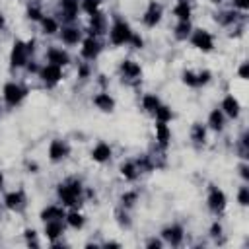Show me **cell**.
Here are the masks:
<instances>
[{
	"label": "cell",
	"instance_id": "4316f807",
	"mask_svg": "<svg viewBox=\"0 0 249 249\" xmlns=\"http://www.w3.org/2000/svg\"><path fill=\"white\" fill-rule=\"evenodd\" d=\"M60 25H62L60 19H58L53 12H47L35 27H37V31H39V35H41L43 39H56V35H58V31H60Z\"/></svg>",
	"mask_w": 249,
	"mask_h": 249
},
{
	"label": "cell",
	"instance_id": "d590c367",
	"mask_svg": "<svg viewBox=\"0 0 249 249\" xmlns=\"http://www.w3.org/2000/svg\"><path fill=\"white\" fill-rule=\"evenodd\" d=\"M113 220L117 224V228L121 231H130L134 228V220H132V212L130 210H124L121 206H115L113 210Z\"/></svg>",
	"mask_w": 249,
	"mask_h": 249
},
{
	"label": "cell",
	"instance_id": "5bb4252c",
	"mask_svg": "<svg viewBox=\"0 0 249 249\" xmlns=\"http://www.w3.org/2000/svg\"><path fill=\"white\" fill-rule=\"evenodd\" d=\"M218 107L222 109V113L226 115V119L230 123H239L243 119V113H245V105L241 101V97L231 89V91H226L220 101H218Z\"/></svg>",
	"mask_w": 249,
	"mask_h": 249
},
{
	"label": "cell",
	"instance_id": "484cf974",
	"mask_svg": "<svg viewBox=\"0 0 249 249\" xmlns=\"http://www.w3.org/2000/svg\"><path fill=\"white\" fill-rule=\"evenodd\" d=\"M140 200H142L140 187H138V185H126V187L119 193V196H117V206H121V208H124V210H130V212H132V210L138 208Z\"/></svg>",
	"mask_w": 249,
	"mask_h": 249
},
{
	"label": "cell",
	"instance_id": "c3c4849f",
	"mask_svg": "<svg viewBox=\"0 0 249 249\" xmlns=\"http://www.w3.org/2000/svg\"><path fill=\"white\" fill-rule=\"evenodd\" d=\"M25 171L31 173V175H37V173L41 171V165H39L35 160H27V161H25Z\"/></svg>",
	"mask_w": 249,
	"mask_h": 249
},
{
	"label": "cell",
	"instance_id": "f907efd6",
	"mask_svg": "<svg viewBox=\"0 0 249 249\" xmlns=\"http://www.w3.org/2000/svg\"><path fill=\"white\" fill-rule=\"evenodd\" d=\"M8 29V16L4 14V10H0V33H4Z\"/></svg>",
	"mask_w": 249,
	"mask_h": 249
},
{
	"label": "cell",
	"instance_id": "8d00e7d4",
	"mask_svg": "<svg viewBox=\"0 0 249 249\" xmlns=\"http://www.w3.org/2000/svg\"><path fill=\"white\" fill-rule=\"evenodd\" d=\"M179 82L183 88L187 89H193V91H198V76H196V68H191V66H185L181 68L179 72Z\"/></svg>",
	"mask_w": 249,
	"mask_h": 249
},
{
	"label": "cell",
	"instance_id": "db71d44e",
	"mask_svg": "<svg viewBox=\"0 0 249 249\" xmlns=\"http://www.w3.org/2000/svg\"><path fill=\"white\" fill-rule=\"evenodd\" d=\"M189 2H193V4H195V2H198V0H189Z\"/></svg>",
	"mask_w": 249,
	"mask_h": 249
},
{
	"label": "cell",
	"instance_id": "7c38bea8",
	"mask_svg": "<svg viewBox=\"0 0 249 249\" xmlns=\"http://www.w3.org/2000/svg\"><path fill=\"white\" fill-rule=\"evenodd\" d=\"M35 80L41 84L43 89H56L60 84H64L66 80V70L60 68V66H54V64H49V62H41V68L35 76Z\"/></svg>",
	"mask_w": 249,
	"mask_h": 249
},
{
	"label": "cell",
	"instance_id": "816d5d0a",
	"mask_svg": "<svg viewBox=\"0 0 249 249\" xmlns=\"http://www.w3.org/2000/svg\"><path fill=\"white\" fill-rule=\"evenodd\" d=\"M6 185H8V177H6V171L0 167V193L6 189Z\"/></svg>",
	"mask_w": 249,
	"mask_h": 249
},
{
	"label": "cell",
	"instance_id": "8fae6325",
	"mask_svg": "<svg viewBox=\"0 0 249 249\" xmlns=\"http://www.w3.org/2000/svg\"><path fill=\"white\" fill-rule=\"evenodd\" d=\"M29 53L25 47V39L23 37H14L10 41V49H8V70L12 74H21L25 64L29 62Z\"/></svg>",
	"mask_w": 249,
	"mask_h": 249
},
{
	"label": "cell",
	"instance_id": "7dc6e473",
	"mask_svg": "<svg viewBox=\"0 0 249 249\" xmlns=\"http://www.w3.org/2000/svg\"><path fill=\"white\" fill-rule=\"evenodd\" d=\"M226 4L239 14H249V0H226Z\"/></svg>",
	"mask_w": 249,
	"mask_h": 249
},
{
	"label": "cell",
	"instance_id": "4dcf8cb0",
	"mask_svg": "<svg viewBox=\"0 0 249 249\" xmlns=\"http://www.w3.org/2000/svg\"><path fill=\"white\" fill-rule=\"evenodd\" d=\"M169 14L173 18V21H185V19H193L195 18V4L189 0H173Z\"/></svg>",
	"mask_w": 249,
	"mask_h": 249
},
{
	"label": "cell",
	"instance_id": "cb8c5ba5",
	"mask_svg": "<svg viewBox=\"0 0 249 249\" xmlns=\"http://www.w3.org/2000/svg\"><path fill=\"white\" fill-rule=\"evenodd\" d=\"M68 235V228L64 220H49L41 224V237L47 245H53L54 241H60Z\"/></svg>",
	"mask_w": 249,
	"mask_h": 249
},
{
	"label": "cell",
	"instance_id": "4fadbf2b",
	"mask_svg": "<svg viewBox=\"0 0 249 249\" xmlns=\"http://www.w3.org/2000/svg\"><path fill=\"white\" fill-rule=\"evenodd\" d=\"M165 19V6L161 0H148L142 14H140V25L148 31L158 29Z\"/></svg>",
	"mask_w": 249,
	"mask_h": 249
},
{
	"label": "cell",
	"instance_id": "1f68e13d",
	"mask_svg": "<svg viewBox=\"0 0 249 249\" xmlns=\"http://www.w3.org/2000/svg\"><path fill=\"white\" fill-rule=\"evenodd\" d=\"M47 12L49 10H45V4L41 0H27L25 2V8H23V16H25V19L31 25H37Z\"/></svg>",
	"mask_w": 249,
	"mask_h": 249
},
{
	"label": "cell",
	"instance_id": "e575fe53",
	"mask_svg": "<svg viewBox=\"0 0 249 249\" xmlns=\"http://www.w3.org/2000/svg\"><path fill=\"white\" fill-rule=\"evenodd\" d=\"M195 27V21L193 19H185V21H173L171 25V37L175 43H187L191 31Z\"/></svg>",
	"mask_w": 249,
	"mask_h": 249
},
{
	"label": "cell",
	"instance_id": "7a4b0ae2",
	"mask_svg": "<svg viewBox=\"0 0 249 249\" xmlns=\"http://www.w3.org/2000/svg\"><path fill=\"white\" fill-rule=\"evenodd\" d=\"M134 27L123 14H109V27L105 33V45L111 49H126Z\"/></svg>",
	"mask_w": 249,
	"mask_h": 249
},
{
	"label": "cell",
	"instance_id": "8992f818",
	"mask_svg": "<svg viewBox=\"0 0 249 249\" xmlns=\"http://www.w3.org/2000/svg\"><path fill=\"white\" fill-rule=\"evenodd\" d=\"M204 206H206V210L210 212L212 218H222L228 212L230 196L220 185L208 183L204 187Z\"/></svg>",
	"mask_w": 249,
	"mask_h": 249
},
{
	"label": "cell",
	"instance_id": "f6af8a7d",
	"mask_svg": "<svg viewBox=\"0 0 249 249\" xmlns=\"http://www.w3.org/2000/svg\"><path fill=\"white\" fill-rule=\"evenodd\" d=\"M235 175L241 183H249V161L245 160H237L235 163Z\"/></svg>",
	"mask_w": 249,
	"mask_h": 249
},
{
	"label": "cell",
	"instance_id": "3957f363",
	"mask_svg": "<svg viewBox=\"0 0 249 249\" xmlns=\"http://www.w3.org/2000/svg\"><path fill=\"white\" fill-rule=\"evenodd\" d=\"M29 93H31V86L27 80H21V78H8L0 88V99L4 109L8 111L21 107L29 97Z\"/></svg>",
	"mask_w": 249,
	"mask_h": 249
},
{
	"label": "cell",
	"instance_id": "bcb514c9",
	"mask_svg": "<svg viewBox=\"0 0 249 249\" xmlns=\"http://www.w3.org/2000/svg\"><path fill=\"white\" fill-rule=\"evenodd\" d=\"M142 245H144V247H148V249H161V247H165V245H163V241H161V237H160L158 233L148 235V237L142 241Z\"/></svg>",
	"mask_w": 249,
	"mask_h": 249
},
{
	"label": "cell",
	"instance_id": "681fc988",
	"mask_svg": "<svg viewBox=\"0 0 249 249\" xmlns=\"http://www.w3.org/2000/svg\"><path fill=\"white\" fill-rule=\"evenodd\" d=\"M101 247H123V241H117V239H101Z\"/></svg>",
	"mask_w": 249,
	"mask_h": 249
},
{
	"label": "cell",
	"instance_id": "9c48e42d",
	"mask_svg": "<svg viewBox=\"0 0 249 249\" xmlns=\"http://www.w3.org/2000/svg\"><path fill=\"white\" fill-rule=\"evenodd\" d=\"M47 161L51 165H62L72 158V144L64 136H53L45 148Z\"/></svg>",
	"mask_w": 249,
	"mask_h": 249
},
{
	"label": "cell",
	"instance_id": "2e32d148",
	"mask_svg": "<svg viewBox=\"0 0 249 249\" xmlns=\"http://www.w3.org/2000/svg\"><path fill=\"white\" fill-rule=\"evenodd\" d=\"M158 235L167 247H181L187 243V228L181 222H167L160 228Z\"/></svg>",
	"mask_w": 249,
	"mask_h": 249
},
{
	"label": "cell",
	"instance_id": "30bf717a",
	"mask_svg": "<svg viewBox=\"0 0 249 249\" xmlns=\"http://www.w3.org/2000/svg\"><path fill=\"white\" fill-rule=\"evenodd\" d=\"M105 49H107L105 39L95 37V35H84L82 43H80L78 49H76V58L95 64V62L101 58V54L105 53Z\"/></svg>",
	"mask_w": 249,
	"mask_h": 249
},
{
	"label": "cell",
	"instance_id": "ac0fdd59",
	"mask_svg": "<svg viewBox=\"0 0 249 249\" xmlns=\"http://www.w3.org/2000/svg\"><path fill=\"white\" fill-rule=\"evenodd\" d=\"M84 25H82V21L80 23H62L60 25V31H58V35H56V43H60L62 47H66V49H78V45L82 43V39H84Z\"/></svg>",
	"mask_w": 249,
	"mask_h": 249
},
{
	"label": "cell",
	"instance_id": "d4e9b609",
	"mask_svg": "<svg viewBox=\"0 0 249 249\" xmlns=\"http://www.w3.org/2000/svg\"><path fill=\"white\" fill-rule=\"evenodd\" d=\"M204 124L208 126L210 134H216V136H224L228 132V126H230V121L226 119V115L222 113V109L218 105H214L212 109H208L206 117H204Z\"/></svg>",
	"mask_w": 249,
	"mask_h": 249
},
{
	"label": "cell",
	"instance_id": "d6986e66",
	"mask_svg": "<svg viewBox=\"0 0 249 249\" xmlns=\"http://www.w3.org/2000/svg\"><path fill=\"white\" fill-rule=\"evenodd\" d=\"M84 19V33L86 35H95V37H101L105 39V33H107V27H109V12L103 8L91 16H86L82 18Z\"/></svg>",
	"mask_w": 249,
	"mask_h": 249
},
{
	"label": "cell",
	"instance_id": "ffe728a7",
	"mask_svg": "<svg viewBox=\"0 0 249 249\" xmlns=\"http://www.w3.org/2000/svg\"><path fill=\"white\" fill-rule=\"evenodd\" d=\"M89 103L101 115H113L117 111V105H119V101L111 89H93Z\"/></svg>",
	"mask_w": 249,
	"mask_h": 249
},
{
	"label": "cell",
	"instance_id": "7bdbcfd3",
	"mask_svg": "<svg viewBox=\"0 0 249 249\" xmlns=\"http://www.w3.org/2000/svg\"><path fill=\"white\" fill-rule=\"evenodd\" d=\"M233 76H235V80L241 82V84H245V82L249 80V60H247V58H241V60L235 64Z\"/></svg>",
	"mask_w": 249,
	"mask_h": 249
},
{
	"label": "cell",
	"instance_id": "52a82bcc",
	"mask_svg": "<svg viewBox=\"0 0 249 249\" xmlns=\"http://www.w3.org/2000/svg\"><path fill=\"white\" fill-rule=\"evenodd\" d=\"M0 204L4 208V212L8 214H16L21 216L27 206H29V196L27 191L23 187H14V189H4L0 195Z\"/></svg>",
	"mask_w": 249,
	"mask_h": 249
},
{
	"label": "cell",
	"instance_id": "44dd1931",
	"mask_svg": "<svg viewBox=\"0 0 249 249\" xmlns=\"http://www.w3.org/2000/svg\"><path fill=\"white\" fill-rule=\"evenodd\" d=\"M173 128L169 123H160V121H152V144L158 150L169 152L171 144H173Z\"/></svg>",
	"mask_w": 249,
	"mask_h": 249
},
{
	"label": "cell",
	"instance_id": "603a6c76",
	"mask_svg": "<svg viewBox=\"0 0 249 249\" xmlns=\"http://www.w3.org/2000/svg\"><path fill=\"white\" fill-rule=\"evenodd\" d=\"M117 177L124 185H138L144 175L140 173L138 163L134 161V158H123L117 163Z\"/></svg>",
	"mask_w": 249,
	"mask_h": 249
},
{
	"label": "cell",
	"instance_id": "f1b7e54d",
	"mask_svg": "<svg viewBox=\"0 0 249 249\" xmlns=\"http://www.w3.org/2000/svg\"><path fill=\"white\" fill-rule=\"evenodd\" d=\"M161 103H163V99H161V95H160L158 91L146 89V91H140V95H138V107H140L142 113L148 115V117H152L154 111H156Z\"/></svg>",
	"mask_w": 249,
	"mask_h": 249
},
{
	"label": "cell",
	"instance_id": "9a60e30c",
	"mask_svg": "<svg viewBox=\"0 0 249 249\" xmlns=\"http://www.w3.org/2000/svg\"><path fill=\"white\" fill-rule=\"evenodd\" d=\"M88 158H89V161H91L93 165L105 167V165L113 163V160H115V146H113L109 140L99 138V140H95V142L89 146Z\"/></svg>",
	"mask_w": 249,
	"mask_h": 249
},
{
	"label": "cell",
	"instance_id": "f5cc1de1",
	"mask_svg": "<svg viewBox=\"0 0 249 249\" xmlns=\"http://www.w3.org/2000/svg\"><path fill=\"white\" fill-rule=\"evenodd\" d=\"M210 6H214V8H220V6H226V0H206Z\"/></svg>",
	"mask_w": 249,
	"mask_h": 249
},
{
	"label": "cell",
	"instance_id": "6da1fadb",
	"mask_svg": "<svg viewBox=\"0 0 249 249\" xmlns=\"http://www.w3.org/2000/svg\"><path fill=\"white\" fill-rule=\"evenodd\" d=\"M86 181L82 175L72 173V175H64L60 181L54 183V200L60 202L64 208H84L86 200H84V191H86Z\"/></svg>",
	"mask_w": 249,
	"mask_h": 249
},
{
	"label": "cell",
	"instance_id": "5b68a950",
	"mask_svg": "<svg viewBox=\"0 0 249 249\" xmlns=\"http://www.w3.org/2000/svg\"><path fill=\"white\" fill-rule=\"evenodd\" d=\"M187 45L193 51H196L198 54L208 56V54H214L218 51V37L212 29L202 27V25H195L189 39H187Z\"/></svg>",
	"mask_w": 249,
	"mask_h": 249
},
{
	"label": "cell",
	"instance_id": "b9f144b4",
	"mask_svg": "<svg viewBox=\"0 0 249 249\" xmlns=\"http://www.w3.org/2000/svg\"><path fill=\"white\" fill-rule=\"evenodd\" d=\"M126 49H128L130 53H142V51L146 49V37H144V33L138 31V29H134V33H132V37H130Z\"/></svg>",
	"mask_w": 249,
	"mask_h": 249
},
{
	"label": "cell",
	"instance_id": "e0dca14e",
	"mask_svg": "<svg viewBox=\"0 0 249 249\" xmlns=\"http://www.w3.org/2000/svg\"><path fill=\"white\" fill-rule=\"evenodd\" d=\"M51 12L60 19V23H80L82 21L80 0H56Z\"/></svg>",
	"mask_w": 249,
	"mask_h": 249
},
{
	"label": "cell",
	"instance_id": "83f0119b",
	"mask_svg": "<svg viewBox=\"0 0 249 249\" xmlns=\"http://www.w3.org/2000/svg\"><path fill=\"white\" fill-rule=\"evenodd\" d=\"M64 224L68 228V231H84L88 226V214L84 212V208H66L64 214Z\"/></svg>",
	"mask_w": 249,
	"mask_h": 249
},
{
	"label": "cell",
	"instance_id": "60d3db41",
	"mask_svg": "<svg viewBox=\"0 0 249 249\" xmlns=\"http://www.w3.org/2000/svg\"><path fill=\"white\" fill-rule=\"evenodd\" d=\"M105 8V0H80V10H82V18L91 16L99 10Z\"/></svg>",
	"mask_w": 249,
	"mask_h": 249
},
{
	"label": "cell",
	"instance_id": "7402d4cb",
	"mask_svg": "<svg viewBox=\"0 0 249 249\" xmlns=\"http://www.w3.org/2000/svg\"><path fill=\"white\" fill-rule=\"evenodd\" d=\"M187 138H189V144L195 148V150H204L206 146H210V130L208 126L204 124V121H193L189 124V130H187Z\"/></svg>",
	"mask_w": 249,
	"mask_h": 249
},
{
	"label": "cell",
	"instance_id": "74e56055",
	"mask_svg": "<svg viewBox=\"0 0 249 249\" xmlns=\"http://www.w3.org/2000/svg\"><path fill=\"white\" fill-rule=\"evenodd\" d=\"M21 237H23V243L27 247H43V245H47L43 241V237H41V230H37L33 226H25L21 230Z\"/></svg>",
	"mask_w": 249,
	"mask_h": 249
},
{
	"label": "cell",
	"instance_id": "f35d334b",
	"mask_svg": "<svg viewBox=\"0 0 249 249\" xmlns=\"http://www.w3.org/2000/svg\"><path fill=\"white\" fill-rule=\"evenodd\" d=\"M177 119V113H175V109L169 105V103H161L156 111H154V115H152V121H160V123H173Z\"/></svg>",
	"mask_w": 249,
	"mask_h": 249
},
{
	"label": "cell",
	"instance_id": "f546056e",
	"mask_svg": "<svg viewBox=\"0 0 249 249\" xmlns=\"http://www.w3.org/2000/svg\"><path fill=\"white\" fill-rule=\"evenodd\" d=\"M64 214H66V208H64L60 202L53 200V202H45V204L39 208L37 218H39V222L43 224V222H49V220H64Z\"/></svg>",
	"mask_w": 249,
	"mask_h": 249
},
{
	"label": "cell",
	"instance_id": "836d02e7",
	"mask_svg": "<svg viewBox=\"0 0 249 249\" xmlns=\"http://www.w3.org/2000/svg\"><path fill=\"white\" fill-rule=\"evenodd\" d=\"M72 68H74V78L80 84H89L91 78H93V74H95L93 62H86V60H80V58H76V62H74Z\"/></svg>",
	"mask_w": 249,
	"mask_h": 249
},
{
	"label": "cell",
	"instance_id": "d6a6232c",
	"mask_svg": "<svg viewBox=\"0 0 249 249\" xmlns=\"http://www.w3.org/2000/svg\"><path fill=\"white\" fill-rule=\"evenodd\" d=\"M206 237L210 239V243L214 245H224V237H226V226L222 222V218H212L208 228H206Z\"/></svg>",
	"mask_w": 249,
	"mask_h": 249
},
{
	"label": "cell",
	"instance_id": "ba28073f",
	"mask_svg": "<svg viewBox=\"0 0 249 249\" xmlns=\"http://www.w3.org/2000/svg\"><path fill=\"white\" fill-rule=\"evenodd\" d=\"M41 60L43 62H49V64H54V66H60L64 70L72 68L74 62H76L72 51L66 49V47H62L60 43H49V45H45L43 51H41Z\"/></svg>",
	"mask_w": 249,
	"mask_h": 249
},
{
	"label": "cell",
	"instance_id": "ab89813d",
	"mask_svg": "<svg viewBox=\"0 0 249 249\" xmlns=\"http://www.w3.org/2000/svg\"><path fill=\"white\" fill-rule=\"evenodd\" d=\"M233 200H235V206L241 208V210H247L249 208V183H241L235 187V193H233Z\"/></svg>",
	"mask_w": 249,
	"mask_h": 249
},
{
	"label": "cell",
	"instance_id": "277c9868",
	"mask_svg": "<svg viewBox=\"0 0 249 249\" xmlns=\"http://www.w3.org/2000/svg\"><path fill=\"white\" fill-rule=\"evenodd\" d=\"M117 76L124 86H128L132 89H138L144 82V64L132 54L123 56L117 62Z\"/></svg>",
	"mask_w": 249,
	"mask_h": 249
},
{
	"label": "cell",
	"instance_id": "ee69618b",
	"mask_svg": "<svg viewBox=\"0 0 249 249\" xmlns=\"http://www.w3.org/2000/svg\"><path fill=\"white\" fill-rule=\"evenodd\" d=\"M196 76H198V88H200V89H206V88L214 82V72H212L208 66L196 68Z\"/></svg>",
	"mask_w": 249,
	"mask_h": 249
}]
</instances>
